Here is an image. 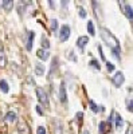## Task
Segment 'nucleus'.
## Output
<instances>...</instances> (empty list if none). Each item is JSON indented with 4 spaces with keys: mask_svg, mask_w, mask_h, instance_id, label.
Returning a JSON list of instances; mask_svg holds the SVG:
<instances>
[{
    "mask_svg": "<svg viewBox=\"0 0 133 134\" xmlns=\"http://www.w3.org/2000/svg\"><path fill=\"white\" fill-rule=\"evenodd\" d=\"M42 47H43V50L44 48H50V42H49V39L46 38V36H42Z\"/></svg>",
    "mask_w": 133,
    "mask_h": 134,
    "instance_id": "nucleus-19",
    "label": "nucleus"
},
{
    "mask_svg": "<svg viewBox=\"0 0 133 134\" xmlns=\"http://www.w3.org/2000/svg\"><path fill=\"white\" fill-rule=\"evenodd\" d=\"M50 27H51V31H52V32H55V31L58 30V21L55 20V19H52V20H51V24H50Z\"/></svg>",
    "mask_w": 133,
    "mask_h": 134,
    "instance_id": "nucleus-22",
    "label": "nucleus"
},
{
    "mask_svg": "<svg viewBox=\"0 0 133 134\" xmlns=\"http://www.w3.org/2000/svg\"><path fill=\"white\" fill-rule=\"evenodd\" d=\"M59 99H61V102H63V103L67 100V94H66L65 83H61V87H59Z\"/></svg>",
    "mask_w": 133,
    "mask_h": 134,
    "instance_id": "nucleus-6",
    "label": "nucleus"
},
{
    "mask_svg": "<svg viewBox=\"0 0 133 134\" xmlns=\"http://www.w3.org/2000/svg\"><path fill=\"white\" fill-rule=\"evenodd\" d=\"M36 134H47V133H46V129H44L43 126H39L36 129Z\"/></svg>",
    "mask_w": 133,
    "mask_h": 134,
    "instance_id": "nucleus-26",
    "label": "nucleus"
},
{
    "mask_svg": "<svg viewBox=\"0 0 133 134\" xmlns=\"http://www.w3.org/2000/svg\"><path fill=\"white\" fill-rule=\"evenodd\" d=\"M36 97H38V100L46 107L49 109V97H47V93L43 90L42 87H38L36 88Z\"/></svg>",
    "mask_w": 133,
    "mask_h": 134,
    "instance_id": "nucleus-2",
    "label": "nucleus"
},
{
    "mask_svg": "<svg viewBox=\"0 0 133 134\" xmlns=\"http://www.w3.org/2000/svg\"><path fill=\"white\" fill-rule=\"evenodd\" d=\"M34 36H35V34L32 32V31H30V32H28V39H27V43H26V48H27V51H31V48H32V42H34Z\"/></svg>",
    "mask_w": 133,
    "mask_h": 134,
    "instance_id": "nucleus-10",
    "label": "nucleus"
},
{
    "mask_svg": "<svg viewBox=\"0 0 133 134\" xmlns=\"http://www.w3.org/2000/svg\"><path fill=\"white\" fill-rule=\"evenodd\" d=\"M89 106H90V109H92V111H94V113H98L99 111V109H98V106L93 102V100H89Z\"/></svg>",
    "mask_w": 133,
    "mask_h": 134,
    "instance_id": "nucleus-21",
    "label": "nucleus"
},
{
    "mask_svg": "<svg viewBox=\"0 0 133 134\" xmlns=\"http://www.w3.org/2000/svg\"><path fill=\"white\" fill-rule=\"evenodd\" d=\"M52 125H54V131H55V134H62V133H63V125L61 124L59 121H54Z\"/></svg>",
    "mask_w": 133,
    "mask_h": 134,
    "instance_id": "nucleus-12",
    "label": "nucleus"
},
{
    "mask_svg": "<svg viewBox=\"0 0 133 134\" xmlns=\"http://www.w3.org/2000/svg\"><path fill=\"white\" fill-rule=\"evenodd\" d=\"M78 14H79V16H81L82 19H85V18H86V11H85L83 8H79V12H78Z\"/></svg>",
    "mask_w": 133,
    "mask_h": 134,
    "instance_id": "nucleus-28",
    "label": "nucleus"
},
{
    "mask_svg": "<svg viewBox=\"0 0 133 134\" xmlns=\"http://www.w3.org/2000/svg\"><path fill=\"white\" fill-rule=\"evenodd\" d=\"M70 36V27L67 24H63L61 27V31H59V40L61 42H66Z\"/></svg>",
    "mask_w": 133,
    "mask_h": 134,
    "instance_id": "nucleus-3",
    "label": "nucleus"
},
{
    "mask_svg": "<svg viewBox=\"0 0 133 134\" xmlns=\"http://www.w3.org/2000/svg\"><path fill=\"white\" fill-rule=\"evenodd\" d=\"M36 113H38L39 115H43V110L40 109V106H36Z\"/></svg>",
    "mask_w": 133,
    "mask_h": 134,
    "instance_id": "nucleus-31",
    "label": "nucleus"
},
{
    "mask_svg": "<svg viewBox=\"0 0 133 134\" xmlns=\"http://www.w3.org/2000/svg\"><path fill=\"white\" fill-rule=\"evenodd\" d=\"M98 127H99V134H108L110 129V124L109 122H99Z\"/></svg>",
    "mask_w": 133,
    "mask_h": 134,
    "instance_id": "nucleus-7",
    "label": "nucleus"
},
{
    "mask_svg": "<svg viewBox=\"0 0 133 134\" xmlns=\"http://www.w3.org/2000/svg\"><path fill=\"white\" fill-rule=\"evenodd\" d=\"M36 55H38V58H39V59H42V60H47V59H49V57H50L49 51H47V50H43V48L38 50Z\"/></svg>",
    "mask_w": 133,
    "mask_h": 134,
    "instance_id": "nucleus-11",
    "label": "nucleus"
},
{
    "mask_svg": "<svg viewBox=\"0 0 133 134\" xmlns=\"http://www.w3.org/2000/svg\"><path fill=\"white\" fill-rule=\"evenodd\" d=\"M67 58L69 59H71L73 62H77V57H75V55H74V52L70 50V51H67Z\"/></svg>",
    "mask_w": 133,
    "mask_h": 134,
    "instance_id": "nucleus-25",
    "label": "nucleus"
},
{
    "mask_svg": "<svg viewBox=\"0 0 133 134\" xmlns=\"http://www.w3.org/2000/svg\"><path fill=\"white\" fill-rule=\"evenodd\" d=\"M16 118H18V115L14 113V111H8V113L6 114V117H4V119L8 121V122H15Z\"/></svg>",
    "mask_w": 133,
    "mask_h": 134,
    "instance_id": "nucleus-15",
    "label": "nucleus"
},
{
    "mask_svg": "<svg viewBox=\"0 0 133 134\" xmlns=\"http://www.w3.org/2000/svg\"><path fill=\"white\" fill-rule=\"evenodd\" d=\"M101 38L102 40L108 44V46L110 47V50H112L113 55L120 59V44H118V40L116 36H113V34H110L106 28H101Z\"/></svg>",
    "mask_w": 133,
    "mask_h": 134,
    "instance_id": "nucleus-1",
    "label": "nucleus"
},
{
    "mask_svg": "<svg viewBox=\"0 0 133 134\" xmlns=\"http://www.w3.org/2000/svg\"><path fill=\"white\" fill-rule=\"evenodd\" d=\"M7 63V58H6V54H4V48L3 46L0 44V67H4Z\"/></svg>",
    "mask_w": 133,
    "mask_h": 134,
    "instance_id": "nucleus-13",
    "label": "nucleus"
},
{
    "mask_svg": "<svg viewBox=\"0 0 133 134\" xmlns=\"http://www.w3.org/2000/svg\"><path fill=\"white\" fill-rule=\"evenodd\" d=\"M83 134H89V131H87V130H85V131H83Z\"/></svg>",
    "mask_w": 133,
    "mask_h": 134,
    "instance_id": "nucleus-33",
    "label": "nucleus"
},
{
    "mask_svg": "<svg viewBox=\"0 0 133 134\" xmlns=\"http://www.w3.org/2000/svg\"><path fill=\"white\" fill-rule=\"evenodd\" d=\"M18 131H19V134H30V127H28L26 121H19Z\"/></svg>",
    "mask_w": 133,
    "mask_h": 134,
    "instance_id": "nucleus-5",
    "label": "nucleus"
},
{
    "mask_svg": "<svg viewBox=\"0 0 133 134\" xmlns=\"http://www.w3.org/2000/svg\"><path fill=\"white\" fill-rule=\"evenodd\" d=\"M126 109H128V111H132L133 113V98L126 99Z\"/></svg>",
    "mask_w": 133,
    "mask_h": 134,
    "instance_id": "nucleus-23",
    "label": "nucleus"
},
{
    "mask_svg": "<svg viewBox=\"0 0 133 134\" xmlns=\"http://www.w3.org/2000/svg\"><path fill=\"white\" fill-rule=\"evenodd\" d=\"M124 81H125V78H124V74L121 72V71H117V72L113 75V78H112V82H113V85H114L116 87H120L121 85L124 83Z\"/></svg>",
    "mask_w": 133,
    "mask_h": 134,
    "instance_id": "nucleus-4",
    "label": "nucleus"
},
{
    "mask_svg": "<svg viewBox=\"0 0 133 134\" xmlns=\"http://www.w3.org/2000/svg\"><path fill=\"white\" fill-rule=\"evenodd\" d=\"M87 42H89L87 36H81V38H78V40H77V46H78V48H81V51H83V48L87 44Z\"/></svg>",
    "mask_w": 133,
    "mask_h": 134,
    "instance_id": "nucleus-8",
    "label": "nucleus"
},
{
    "mask_svg": "<svg viewBox=\"0 0 133 134\" xmlns=\"http://www.w3.org/2000/svg\"><path fill=\"white\" fill-rule=\"evenodd\" d=\"M114 125H116V129L117 130H121V129H123V126H124V121H123V118H121L120 114H116L114 115Z\"/></svg>",
    "mask_w": 133,
    "mask_h": 134,
    "instance_id": "nucleus-9",
    "label": "nucleus"
},
{
    "mask_svg": "<svg viewBox=\"0 0 133 134\" xmlns=\"http://www.w3.org/2000/svg\"><path fill=\"white\" fill-rule=\"evenodd\" d=\"M98 51H99V55H101L102 60H104V62H106V59H105V55H104V52H102V47H101V46H98Z\"/></svg>",
    "mask_w": 133,
    "mask_h": 134,
    "instance_id": "nucleus-30",
    "label": "nucleus"
},
{
    "mask_svg": "<svg viewBox=\"0 0 133 134\" xmlns=\"http://www.w3.org/2000/svg\"><path fill=\"white\" fill-rule=\"evenodd\" d=\"M90 66L94 67L95 70H99V69H101V66H99V63H98L95 59H92V60H90Z\"/></svg>",
    "mask_w": 133,
    "mask_h": 134,
    "instance_id": "nucleus-24",
    "label": "nucleus"
},
{
    "mask_svg": "<svg viewBox=\"0 0 133 134\" xmlns=\"http://www.w3.org/2000/svg\"><path fill=\"white\" fill-rule=\"evenodd\" d=\"M125 134H133V126H129L128 127V130H126V133Z\"/></svg>",
    "mask_w": 133,
    "mask_h": 134,
    "instance_id": "nucleus-32",
    "label": "nucleus"
},
{
    "mask_svg": "<svg viewBox=\"0 0 133 134\" xmlns=\"http://www.w3.org/2000/svg\"><path fill=\"white\" fill-rule=\"evenodd\" d=\"M106 69H108V71H109V72H112V71L114 70V66H113L112 63H110V62H106Z\"/></svg>",
    "mask_w": 133,
    "mask_h": 134,
    "instance_id": "nucleus-27",
    "label": "nucleus"
},
{
    "mask_svg": "<svg viewBox=\"0 0 133 134\" xmlns=\"http://www.w3.org/2000/svg\"><path fill=\"white\" fill-rule=\"evenodd\" d=\"M77 121L79 122V124H82V117H83V113H77Z\"/></svg>",
    "mask_w": 133,
    "mask_h": 134,
    "instance_id": "nucleus-29",
    "label": "nucleus"
},
{
    "mask_svg": "<svg viewBox=\"0 0 133 134\" xmlns=\"http://www.w3.org/2000/svg\"><path fill=\"white\" fill-rule=\"evenodd\" d=\"M35 74H36L38 76L44 75V66H43L42 63H36V64H35Z\"/></svg>",
    "mask_w": 133,
    "mask_h": 134,
    "instance_id": "nucleus-14",
    "label": "nucleus"
},
{
    "mask_svg": "<svg viewBox=\"0 0 133 134\" xmlns=\"http://www.w3.org/2000/svg\"><path fill=\"white\" fill-rule=\"evenodd\" d=\"M12 7H14V3L11 2V0H4V2H3V8L6 11H11Z\"/></svg>",
    "mask_w": 133,
    "mask_h": 134,
    "instance_id": "nucleus-17",
    "label": "nucleus"
},
{
    "mask_svg": "<svg viewBox=\"0 0 133 134\" xmlns=\"http://www.w3.org/2000/svg\"><path fill=\"white\" fill-rule=\"evenodd\" d=\"M0 90H2L4 94H7V93L9 91V86H8V83H7L6 79H2V81H0Z\"/></svg>",
    "mask_w": 133,
    "mask_h": 134,
    "instance_id": "nucleus-16",
    "label": "nucleus"
},
{
    "mask_svg": "<svg viewBox=\"0 0 133 134\" xmlns=\"http://www.w3.org/2000/svg\"><path fill=\"white\" fill-rule=\"evenodd\" d=\"M125 15L128 16V19H130V20H133V9H132V7L130 5H125Z\"/></svg>",
    "mask_w": 133,
    "mask_h": 134,
    "instance_id": "nucleus-18",
    "label": "nucleus"
},
{
    "mask_svg": "<svg viewBox=\"0 0 133 134\" xmlns=\"http://www.w3.org/2000/svg\"><path fill=\"white\" fill-rule=\"evenodd\" d=\"M87 31H89V34L93 36V35H95V31H94V26H93V21H87Z\"/></svg>",
    "mask_w": 133,
    "mask_h": 134,
    "instance_id": "nucleus-20",
    "label": "nucleus"
}]
</instances>
